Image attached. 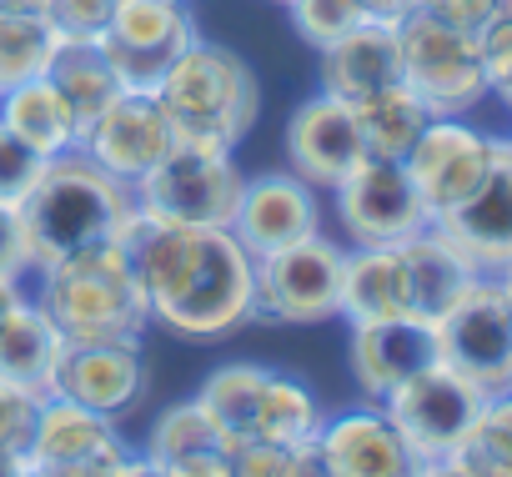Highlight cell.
I'll use <instances>...</instances> for the list:
<instances>
[{"label": "cell", "instance_id": "obj_1", "mask_svg": "<svg viewBox=\"0 0 512 477\" xmlns=\"http://www.w3.org/2000/svg\"><path fill=\"white\" fill-rule=\"evenodd\" d=\"M126 252L151 322L171 337L221 342L256 317V257L231 226H156L141 216Z\"/></svg>", "mask_w": 512, "mask_h": 477}, {"label": "cell", "instance_id": "obj_2", "mask_svg": "<svg viewBox=\"0 0 512 477\" xmlns=\"http://www.w3.org/2000/svg\"><path fill=\"white\" fill-rule=\"evenodd\" d=\"M26 226H31V247H36V272L56 257L101 247V242H131V231L141 226L136 191L101 171L81 146L61 151L46 161L41 181L21 201Z\"/></svg>", "mask_w": 512, "mask_h": 477}, {"label": "cell", "instance_id": "obj_3", "mask_svg": "<svg viewBox=\"0 0 512 477\" xmlns=\"http://www.w3.org/2000/svg\"><path fill=\"white\" fill-rule=\"evenodd\" d=\"M36 302L71 342H141L151 327V302L136 282L131 252L101 242L71 257H56L36 272Z\"/></svg>", "mask_w": 512, "mask_h": 477}, {"label": "cell", "instance_id": "obj_4", "mask_svg": "<svg viewBox=\"0 0 512 477\" xmlns=\"http://www.w3.org/2000/svg\"><path fill=\"white\" fill-rule=\"evenodd\" d=\"M161 111L171 116L176 141L186 146H211V151H236L246 131L256 126L262 111V91H256L251 66L226 51V46H186L176 66L156 86Z\"/></svg>", "mask_w": 512, "mask_h": 477}, {"label": "cell", "instance_id": "obj_5", "mask_svg": "<svg viewBox=\"0 0 512 477\" xmlns=\"http://www.w3.org/2000/svg\"><path fill=\"white\" fill-rule=\"evenodd\" d=\"M241 186L246 171L236 166V151L176 141L131 191L136 211L156 226H231Z\"/></svg>", "mask_w": 512, "mask_h": 477}, {"label": "cell", "instance_id": "obj_6", "mask_svg": "<svg viewBox=\"0 0 512 477\" xmlns=\"http://www.w3.org/2000/svg\"><path fill=\"white\" fill-rule=\"evenodd\" d=\"M342 267L347 247L327 242L322 231L302 242L256 257V317L312 327L327 317H342Z\"/></svg>", "mask_w": 512, "mask_h": 477}, {"label": "cell", "instance_id": "obj_7", "mask_svg": "<svg viewBox=\"0 0 512 477\" xmlns=\"http://www.w3.org/2000/svg\"><path fill=\"white\" fill-rule=\"evenodd\" d=\"M397 36H402V81L427 101L432 116H467L487 96L477 36L427 11H412L407 21H397Z\"/></svg>", "mask_w": 512, "mask_h": 477}, {"label": "cell", "instance_id": "obj_8", "mask_svg": "<svg viewBox=\"0 0 512 477\" xmlns=\"http://www.w3.org/2000/svg\"><path fill=\"white\" fill-rule=\"evenodd\" d=\"M191 0H116V16L96 41L121 91H156L186 46H196Z\"/></svg>", "mask_w": 512, "mask_h": 477}, {"label": "cell", "instance_id": "obj_9", "mask_svg": "<svg viewBox=\"0 0 512 477\" xmlns=\"http://www.w3.org/2000/svg\"><path fill=\"white\" fill-rule=\"evenodd\" d=\"M482 402H487V392L477 382H467L447 362H432V367L412 372L407 382H397L377 407L402 432V442L412 447V457L417 462H432V457H447L457 447V437L472 427V417H477Z\"/></svg>", "mask_w": 512, "mask_h": 477}, {"label": "cell", "instance_id": "obj_10", "mask_svg": "<svg viewBox=\"0 0 512 477\" xmlns=\"http://www.w3.org/2000/svg\"><path fill=\"white\" fill-rule=\"evenodd\" d=\"M442 362L477 382L487 397L512 387V302L497 277H477L442 317H437Z\"/></svg>", "mask_w": 512, "mask_h": 477}, {"label": "cell", "instance_id": "obj_11", "mask_svg": "<svg viewBox=\"0 0 512 477\" xmlns=\"http://www.w3.org/2000/svg\"><path fill=\"white\" fill-rule=\"evenodd\" d=\"M337 221L352 247H397L422 226H432V211L407 171V161L367 156L337 191Z\"/></svg>", "mask_w": 512, "mask_h": 477}, {"label": "cell", "instance_id": "obj_12", "mask_svg": "<svg viewBox=\"0 0 512 477\" xmlns=\"http://www.w3.org/2000/svg\"><path fill=\"white\" fill-rule=\"evenodd\" d=\"M26 457L36 477H116V467L131 457L121 427L91 407H76L66 397H41Z\"/></svg>", "mask_w": 512, "mask_h": 477}, {"label": "cell", "instance_id": "obj_13", "mask_svg": "<svg viewBox=\"0 0 512 477\" xmlns=\"http://www.w3.org/2000/svg\"><path fill=\"white\" fill-rule=\"evenodd\" d=\"M492 156H497V136H487L477 126H462V116H432L427 121V131L407 151V171H412L432 221L457 211L487 181Z\"/></svg>", "mask_w": 512, "mask_h": 477}, {"label": "cell", "instance_id": "obj_14", "mask_svg": "<svg viewBox=\"0 0 512 477\" xmlns=\"http://www.w3.org/2000/svg\"><path fill=\"white\" fill-rule=\"evenodd\" d=\"M151 392L141 342H71L56 362L51 397L91 407L111 422H126Z\"/></svg>", "mask_w": 512, "mask_h": 477}, {"label": "cell", "instance_id": "obj_15", "mask_svg": "<svg viewBox=\"0 0 512 477\" xmlns=\"http://www.w3.org/2000/svg\"><path fill=\"white\" fill-rule=\"evenodd\" d=\"M367 161L357 111L327 91L302 101L287 121V171L302 176L312 191H337Z\"/></svg>", "mask_w": 512, "mask_h": 477}, {"label": "cell", "instance_id": "obj_16", "mask_svg": "<svg viewBox=\"0 0 512 477\" xmlns=\"http://www.w3.org/2000/svg\"><path fill=\"white\" fill-rule=\"evenodd\" d=\"M171 146H176V131L156 91H121L81 136V151L126 186H136Z\"/></svg>", "mask_w": 512, "mask_h": 477}, {"label": "cell", "instance_id": "obj_17", "mask_svg": "<svg viewBox=\"0 0 512 477\" xmlns=\"http://www.w3.org/2000/svg\"><path fill=\"white\" fill-rule=\"evenodd\" d=\"M231 231H236V242H241L251 257L282 252V247L302 242V236L322 231L317 191H312L302 176H292V171L246 176L241 201H236V216H231Z\"/></svg>", "mask_w": 512, "mask_h": 477}, {"label": "cell", "instance_id": "obj_18", "mask_svg": "<svg viewBox=\"0 0 512 477\" xmlns=\"http://www.w3.org/2000/svg\"><path fill=\"white\" fill-rule=\"evenodd\" d=\"M437 226L472 257L482 277H497L512 267V141H497L487 181L457 211L437 216Z\"/></svg>", "mask_w": 512, "mask_h": 477}, {"label": "cell", "instance_id": "obj_19", "mask_svg": "<svg viewBox=\"0 0 512 477\" xmlns=\"http://www.w3.org/2000/svg\"><path fill=\"white\" fill-rule=\"evenodd\" d=\"M352 377L357 387L382 402L397 382H407L412 372L442 362V342H437V322L427 317H382V322H357L352 327Z\"/></svg>", "mask_w": 512, "mask_h": 477}, {"label": "cell", "instance_id": "obj_20", "mask_svg": "<svg viewBox=\"0 0 512 477\" xmlns=\"http://www.w3.org/2000/svg\"><path fill=\"white\" fill-rule=\"evenodd\" d=\"M322 56V91L362 106L392 86H402V36L397 21H357L347 36H337L332 46L317 51Z\"/></svg>", "mask_w": 512, "mask_h": 477}, {"label": "cell", "instance_id": "obj_21", "mask_svg": "<svg viewBox=\"0 0 512 477\" xmlns=\"http://www.w3.org/2000/svg\"><path fill=\"white\" fill-rule=\"evenodd\" d=\"M322 457L332 477H412L417 457L402 442V432L387 422L382 407H357L342 417H327L322 427Z\"/></svg>", "mask_w": 512, "mask_h": 477}, {"label": "cell", "instance_id": "obj_22", "mask_svg": "<svg viewBox=\"0 0 512 477\" xmlns=\"http://www.w3.org/2000/svg\"><path fill=\"white\" fill-rule=\"evenodd\" d=\"M402 252V267H407V287H412V312L437 322L482 272L472 267V257L452 242V236L432 221L422 226L417 236H407V242H397Z\"/></svg>", "mask_w": 512, "mask_h": 477}, {"label": "cell", "instance_id": "obj_23", "mask_svg": "<svg viewBox=\"0 0 512 477\" xmlns=\"http://www.w3.org/2000/svg\"><path fill=\"white\" fill-rule=\"evenodd\" d=\"M61 352H66V337L56 332V322L46 317L41 302L21 297L0 317V382L51 397V377H56Z\"/></svg>", "mask_w": 512, "mask_h": 477}, {"label": "cell", "instance_id": "obj_24", "mask_svg": "<svg viewBox=\"0 0 512 477\" xmlns=\"http://www.w3.org/2000/svg\"><path fill=\"white\" fill-rule=\"evenodd\" d=\"M342 317L357 322H382V317H417L412 312V287L397 247H357L347 252L342 267Z\"/></svg>", "mask_w": 512, "mask_h": 477}, {"label": "cell", "instance_id": "obj_25", "mask_svg": "<svg viewBox=\"0 0 512 477\" xmlns=\"http://www.w3.org/2000/svg\"><path fill=\"white\" fill-rule=\"evenodd\" d=\"M0 121H6L26 146H36L46 161L76 146V116H71L66 96L51 86V76H36L26 86L0 91Z\"/></svg>", "mask_w": 512, "mask_h": 477}, {"label": "cell", "instance_id": "obj_26", "mask_svg": "<svg viewBox=\"0 0 512 477\" xmlns=\"http://www.w3.org/2000/svg\"><path fill=\"white\" fill-rule=\"evenodd\" d=\"M262 387H267V367L256 362H231V367H216L196 402L201 412L211 417V427L221 432L226 452L241 447V442H256V412H262Z\"/></svg>", "mask_w": 512, "mask_h": 477}, {"label": "cell", "instance_id": "obj_27", "mask_svg": "<svg viewBox=\"0 0 512 477\" xmlns=\"http://www.w3.org/2000/svg\"><path fill=\"white\" fill-rule=\"evenodd\" d=\"M46 76H51V86L66 96V106H71V116H76V146H81V136L91 131V121L121 96V81H116V71L106 66V56H101L96 41H66Z\"/></svg>", "mask_w": 512, "mask_h": 477}, {"label": "cell", "instance_id": "obj_28", "mask_svg": "<svg viewBox=\"0 0 512 477\" xmlns=\"http://www.w3.org/2000/svg\"><path fill=\"white\" fill-rule=\"evenodd\" d=\"M352 111H357L367 156H382V161H407V151L417 146V136L432 121L427 101L407 81L392 86V91H382V96H372V101H362V106H352Z\"/></svg>", "mask_w": 512, "mask_h": 477}, {"label": "cell", "instance_id": "obj_29", "mask_svg": "<svg viewBox=\"0 0 512 477\" xmlns=\"http://www.w3.org/2000/svg\"><path fill=\"white\" fill-rule=\"evenodd\" d=\"M327 427L322 402L282 372H267L262 387V412H256V442H277V447H297V442H317Z\"/></svg>", "mask_w": 512, "mask_h": 477}, {"label": "cell", "instance_id": "obj_30", "mask_svg": "<svg viewBox=\"0 0 512 477\" xmlns=\"http://www.w3.org/2000/svg\"><path fill=\"white\" fill-rule=\"evenodd\" d=\"M66 36L51 26V16H26V11H0V91L26 86L51 71L61 56Z\"/></svg>", "mask_w": 512, "mask_h": 477}, {"label": "cell", "instance_id": "obj_31", "mask_svg": "<svg viewBox=\"0 0 512 477\" xmlns=\"http://www.w3.org/2000/svg\"><path fill=\"white\" fill-rule=\"evenodd\" d=\"M447 457L472 477H512V392L487 397Z\"/></svg>", "mask_w": 512, "mask_h": 477}, {"label": "cell", "instance_id": "obj_32", "mask_svg": "<svg viewBox=\"0 0 512 477\" xmlns=\"http://www.w3.org/2000/svg\"><path fill=\"white\" fill-rule=\"evenodd\" d=\"M206 452H226V442H221V432L211 427V417L201 412L196 397L166 407L146 432V457L161 462V467H176V462H191V457H206Z\"/></svg>", "mask_w": 512, "mask_h": 477}, {"label": "cell", "instance_id": "obj_33", "mask_svg": "<svg viewBox=\"0 0 512 477\" xmlns=\"http://www.w3.org/2000/svg\"><path fill=\"white\" fill-rule=\"evenodd\" d=\"M287 16H292L297 36H302L312 51L332 46V41L347 36L357 21H367L357 0H287Z\"/></svg>", "mask_w": 512, "mask_h": 477}, {"label": "cell", "instance_id": "obj_34", "mask_svg": "<svg viewBox=\"0 0 512 477\" xmlns=\"http://www.w3.org/2000/svg\"><path fill=\"white\" fill-rule=\"evenodd\" d=\"M41 171H46V156L36 146H26L6 121H0V201L21 206L31 196V186L41 181Z\"/></svg>", "mask_w": 512, "mask_h": 477}, {"label": "cell", "instance_id": "obj_35", "mask_svg": "<svg viewBox=\"0 0 512 477\" xmlns=\"http://www.w3.org/2000/svg\"><path fill=\"white\" fill-rule=\"evenodd\" d=\"M26 277H36V247H31L26 211L0 201V282L26 287Z\"/></svg>", "mask_w": 512, "mask_h": 477}, {"label": "cell", "instance_id": "obj_36", "mask_svg": "<svg viewBox=\"0 0 512 477\" xmlns=\"http://www.w3.org/2000/svg\"><path fill=\"white\" fill-rule=\"evenodd\" d=\"M477 51H482V71H487V91L497 101L512 106V16H497L477 31Z\"/></svg>", "mask_w": 512, "mask_h": 477}, {"label": "cell", "instance_id": "obj_37", "mask_svg": "<svg viewBox=\"0 0 512 477\" xmlns=\"http://www.w3.org/2000/svg\"><path fill=\"white\" fill-rule=\"evenodd\" d=\"M46 16L66 41H101L116 16V0H51Z\"/></svg>", "mask_w": 512, "mask_h": 477}, {"label": "cell", "instance_id": "obj_38", "mask_svg": "<svg viewBox=\"0 0 512 477\" xmlns=\"http://www.w3.org/2000/svg\"><path fill=\"white\" fill-rule=\"evenodd\" d=\"M417 11H427V16H437V21L467 31V36H477L487 21L512 16V0H417Z\"/></svg>", "mask_w": 512, "mask_h": 477}, {"label": "cell", "instance_id": "obj_39", "mask_svg": "<svg viewBox=\"0 0 512 477\" xmlns=\"http://www.w3.org/2000/svg\"><path fill=\"white\" fill-rule=\"evenodd\" d=\"M292 452L297 447H277V442H241L226 452L231 477H292Z\"/></svg>", "mask_w": 512, "mask_h": 477}, {"label": "cell", "instance_id": "obj_40", "mask_svg": "<svg viewBox=\"0 0 512 477\" xmlns=\"http://www.w3.org/2000/svg\"><path fill=\"white\" fill-rule=\"evenodd\" d=\"M36 412H41V397L36 392L0 382V442H6V447H26L31 442V427H36Z\"/></svg>", "mask_w": 512, "mask_h": 477}, {"label": "cell", "instance_id": "obj_41", "mask_svg": "<svg viewBox=\"0 0 512 477\" xmlns=\"http://www.w3.org/2000/svg\"><path fill=\"white\" fill-rule=\"evenodd\" d=\"M166 477H231V462H226V452H206V457L166 467Z\"/></svg>", "mask_w": 512, "mask_h": 477}, {"label": "cell", "instance_id": "obj_42", "mask_svg": "<svg viewBox=\"0 0 512 477\" xmlns=\"http://www.w3.org/2000/svg\"><path fill=\"white\" fill-rule=\"evenodd\" d=\"M292 477H332L327 457H322V442H297L292 452Z\"/></svg>", "mask_w": 512, "mask_h": 477}, {"label": "cell", "instance_id": "obj_43", "mask_svg": "<svg viewBox=\"0 0 512 477\" xmlns=\"http://www.w3.org/2000/svg\"><path fill=\"white\" fill-rule=\"evenodd\" d=\"M362 6V16H372V21H407L412 11H417V0H357Z\"/></svg>", "mask_w": 512, "mask_h": 477}, {"label": "cell", "instance_id": "obj_44", "mask_svg": "<svg viewBox=\"0 0 512 477\" xmlns=\"http://www.w3.org/2000/svg\"><path fill=\"white\" fill-rule=\"evenodd\" d=\"M0 477H36L26 447H6V442H0Z\"/></svg>", "mask_w": 512, "mask_h": 477}, {"label": "cell", "instance_id": "obj_45", "mask_svg": "<svg viewBox=\"0 0 512 477\" xmlns=\"http://www.w3.org/2000/svg\"><path fill=\"white\" fill-rule=\"evenodd\" d=\"M116 477H166V467H161V462H151L146 452H131V457L116 467Z\"/></svg>", "mask_w": 512, "mask_h": 477}, {"label": "cell", "instance_id": "obj_46", "mask_svg": "<svg viewBox=\"0 0 512 477\" xmlns=\"http://www.w3.org/2000/svg\"><path fill=\"white\" fill-rule=\"evenodd\" d=\"M412 477H472V472H462L452 457H432V462H417Z\"/></svg>", "mask_w": 512, "mask_h": 477}, {"label": "cell", "instance_id": "obj_47", "mask_svg": "<svg viewBox=\"0 0 512 477\" xmlns=\"http://www.w3.org/2000/svg\"><path fill=\"white\" fill-rule=\"evenodd\" d=\"M51 0H0V11H26V16H46Z\"/></svg>", "mask_w": 512, "mask_h": 477}, {"label": "cell", "instance_id": "obj_48", "mask_svg": "<svg viewBox=\"0 0 512 477\" xmlns=\"http://www.w3.org/2000/svg\"><path fill=\"white\" fill-rule=\"evenodd\" d=\"M21 297H26V292H21L16 282H0V317H6V312H11V307H16Z\"/></svg>", "mask_w": 512, "mask_h": 477}, {"label": "cell", "instance_id": "obj_49", "mask_svg": "<svg viewBox=\"0 0 512 477\" xmlns=\"http://www.w3.org/2000/svg\"><path fill=\"white\" fill-rule=\"evenodd\" d=\"M497 282H502V292H507V302H512V267H507V272H497Z\"/></svg>", "mask_w": 512, "mask_h": 477}, {"label": "cell", "instance_id": "obj_50", "mask_svg": "<svg viewBox=\"0 0 512 477\" xmlns=\"http://www.w3.org/2000/svg\"><path fill=\"white\" fill-rule=\"evenodd\" d=\"M277 6H287V0H277Z\"/></svg>", "mask_w": 512, "mask_h": 477}, {"label": "cell", "instance_id": "obj_51", "mask_svg": "<svg viewBox=\"0 0 512 477\" xmlns=\"http://www.w3.org/2000/svg\"><path fill=\"white\" fill-rule=\"evenodd\" d=\"M507 392H512V387H507Z\"/></svg>", "mask_w": 512, "mask_h": 477}]
</instances>
